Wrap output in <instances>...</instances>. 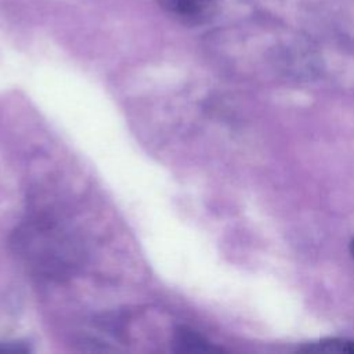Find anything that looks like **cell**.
<instances>
[{
    "instance_id": "obj_5",
    "label": "cell",
    "mask_w": 354,
    "mask_h": 354,
    "mask_svg": "<svg viewBox=\"0 0 354 354\" xmlns=\"http://www.w3.org/2000/svg\"><path fill=\"white\" fill-rule=\"evenodd\" d=\"M350 252H351V254H353V257H354V238H353L351 242H350Z\"/></svg>"
},
{
    "instance_id": "obj_4",
    "label": "cell",
    "mask_w": 354,
    "mask_h": 354,
    "mask_svg": "<svg viewBox=\"0 0 354 354\" xmlns=\"http://www.w3.org/2000/svg\"><path fill=\"white\" fill-rule=\"evenodd\" d=\"M303 350L311 351V353H350V354H354V342L348 340V339L332 337V339H324L321 342L308 344Z\"/></svg>"
},
{
    "instance_id": "obj_1",
    "label": "cell",
    "mask_w": 354,
    "mask_h": 354,
    "mask_svg": "<svg viewBox=\"0 0 354 354\" xmlns=\"http://www.w3.org/2000/svg\"><path fill=\"white\" fill-rule=\"evenodd\" d=\"M17 243L22 248L24 256L33 260L36 268H41L47 272H62L73 263L66 256L59 254V249L72 252V239L65 236L62 231L55 227L46 224L26 227L21 231Z\"/></svg>"
},
{
    "instance_id": "obj_2",
    "label": "cell",
    "mask_w": 354,
    "mask_h": 354,
    "mask_svg": "<svg viewBox=\"0 0 354 354\" xmlns=\"http://www.w3.org/2000/svg\"><path fill=\"white\" fill-rule=\"evenodd\" d=\"M214 1L216 0H156L166 12L185 24L205 21L212 14Z\"/></svg>"
},
{
    "instance_id": "obj_3",
    "label": "cell",
    "mask_w": 354,
    "mask_h": 354,
    "mask_svg": "<svg viewBox=\"0 0 354 354\" xmlns=\"http://www.w3.org/2000/svg\"><path fill=\"white\" fill-rule=\"evenodd\" d=\"M174 344L177 346L178 351H185V353H207V351L217 350L201 335L187 328H180L176 332Z\"/></svg>"
}]
</instances>
